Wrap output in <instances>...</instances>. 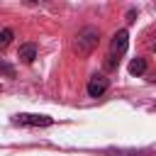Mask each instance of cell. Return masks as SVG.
Segmentation results:
<instances>
[{"instance_id":"1","label":"cell","mask_w":156,"mask_h":156,"mask_svg":"<svg viewBox=\"0 0 156 156\" xmlns=\"http://www.w3.org/2000/svg\"><path fill=\"white\" fill-rule=\"evenodd\" d=\"M100 44V32L95 27H85L76 34V41H73V51L78 56H90Z\"/></svg>"},{"instance_id":"2","label":"cell","mask_w":156,"mask_h":156,"mask_svg":"<svg viewBox=\"0 0 156 156\" xmlns=\"http://www.w3.org/2000/svg\"><path fill=\"white\" fill-rule=\"evenodd\" d=\"M56 119L49 115H37V112H20L12 117L15 127H51Z\"/></svg>"},{"instance_id":"3","label":"cell","mask_w":156,"mask_h":156,"mask_svg":"<svg viewBox=\"0 0 156 156\" xmlns=\"http://www.w3.org/2000/svg\"><path fill=\"white\" fill-rule=\"evenodd\" d=\"M127 46H129V34H127V29L115 32V37H112V41H110V56H112V58H119V56L127 51Z\"/></svg>"},{"instance_id":"4","label":"cell","mask_w":156,"mask_h":156,"mask_svg":"<svg viewBox=\"0 0 156 156\" xmlns=\"http://www.w3.org/2000/svg\"><path fill=\"white\" fill-rule=\"evenodd\" d=\"M107 88H110V80H107L105 76H100V73L90 76V80H88V85H85V90H88L90 98H102V95L107 93Z\"/></svg>"},{"instance_id":"5","label":"cell","mask_w":156,"mask_h":156,"mask_svg":"<svg viewBox=\"0 0 156 156\" xmlns=\"http://www.w3.org/2000/svg\"><path fill=\"white\" fill-rule=\"evenodd\" d=\"M37 54H39V49H37V44H32V41H27V44L20 46V58H22L24 63H34Z\"/></svg>"},{"instance_id":"6","label":"cell","mask_w":156,"mask_h":156,"mask_svg":"<svg viewBox=\"0 0 156 156\" xmlns=\"http://www.w3.org/2000/svg\"><path fill=\"white\" fill-rule=\"evenodd\" d=\"M144 71H146V61H144V58H134V61L129 63V73H132V76H141Z\"/></svg>"},{"instance_id":"7","label":"cell","mask_w":156,"mask_h":156,"mask_svg":"<svg viewBox=\"0 0 156 156\" xmlns=\"http://www.w3.org/2000/svg\"><path fill=\"white\" fill-rule=\"evenodd\" d=\"M12 39H15V32H12L10 27H5V29L0 32V49H5V46L12 41Z\"/></svg>"},{"instance_id":"8","label":"cell","mask_w":156,"mask_h":156,"mask_svg":"<svg viewBox=\"0 0 156 156\" xmlns=\"http://www.w3.org/2000/svg\"><path fill=\"white\" fill-rule=\"evenodd\" d=\"M0 76H7V78H15V66L0 61Z\"/></svg>"},{"instance_id":"9","label":"cell","mask_w":156,"mask_h":156,"mask_svg":"<svg viewBox=\"0 0 156 156\" xmlns=\"http://www.w3.org/2000/svg\"><path fill=\"white\" fill-rule=\"evenodd\" d=\"M22 2H27V5H46L51 0H22Z\"/></svg>"},{"instance_id":"10","label":"cell","mask_w":156,"mask_h":156,"mask_svg":"<svg viewBox=\"0 0 156 156\" xmlns=\"http://www.w3.org/2000/svg\"><path fill=\"white\" fill-rule=\"evenodd\" d=\"M134 17H136V10H129L127 12V22H134Z\"/></svg>"},{"instance_id":"11","label":"cell","mask_w":156,"mask_h":156,"mask_svg":"<svg viewBox=\"0 0 156 156\" xmlns=\"http://www.w3.org/2000/svg\"><path fill=\"white\" fill-rule=\"evenodd\" d=\"M0 90H2V88H0Z\"/></svg>"}]
</instances>
